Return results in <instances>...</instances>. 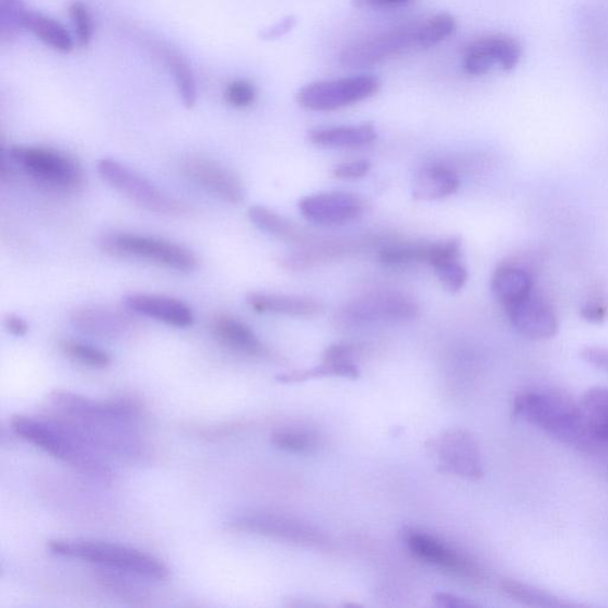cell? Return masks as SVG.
<instances>
[{"label": "cell", "instance_id": "7bdbcfd3", "mask_svg": "<svg viewBox=\"0 0 608 608\" xmlns=\"http://www.w3.org/2000/svg\"><path fill=\"white\" fill-rule=\"evenodd\" d=\"M297 24V20L294 16H288L268 27L260 33V38L262 40H274L283 37L288 33L292 32Z\"/></svg>", "mask_w": 608, "mask_h": 608}, {"label": "cell", "instance_id": "3957f363", "mask_svg": "<svg viewBox=\"0 0 608 608\" xmlns=\"http://www.w3.org/2000/svg\"><path fill=\"white\" fill-rule=\"evenodd\" d=\"M11 426L23 440L40 451L73 466L81 473L104 481L113 479L114 472L98 451L91 447L71 428L59 420H45L17 414Z\"/></svg>", "mask_w": 608, "mask_h": 608}, {"label": "cell", "instance_id": "7402d4cb", "mask_svg": "<svg viewBox=\"0 0 608 608\" xmlns=\"http://www.w3.org/2000/svg\"><path fill=\"white\" fill-rule=\"evenodd\" d=\"M493 296L506 309L534 292L533 274L522 267L504 265L492 276Z\"/></svg>", "mask_w": 608, "mask_h": 608}, {"label": "cell", "instance_id": "60d3db41", "mask_svg": "<svg viewBox=\"0 0 608 608\" xmlns=\"http://www.w3.org/2000/svg\"><path fill=\"white\" fill-rule=\"evenodd\" d=\"M355 353V348L348 343H337L331 344L324 355V362L330 363H351L353 362V355Z\"/></svg>", "mask_w": 608, "mask_h": 608}, {"label": "cell", "instance_id": "5b68a950", "mask_svg": "<svg viewBox=\"0 0 608 608\" xmlns=\"http://www.w3.org/2000/svg\"><path fill=\"white\" fill-rule=\"evenodd\" d=\"M9 157L35 183L63 192H78L85 184L80 163L60 150L15 145Z\"/></svg>", "mask_w": 608, "mask_h": 608}, {"label": "cell", "instance_id": "d6a6232c", "mask_svg": "<svg viewBox=\"0 0 608 608\" xmlns=\"http://www.w3.org/2000/svg\"><path fill=\"white\" fill-rule=\"evenodd\" d=\"M325 376H336L355 379L359 377V370L354 362L351 363H330L324 362L321 365L306 371H295L281 376L280 381L290 382H304L312 378H319Z\"/></svg>", "mask_w": 608, "mask_h": 608}, {"label": "cell", "instance_id": "2e32d148", "mask_svg": "<svg viewBox=\"0 0 608 608\" xmlns=\"http://www.w3.org/2000/svg\"><path fill=\"white\" fill-rule=\"evenodd\" d=\"M407 545L419 559L430 562L458 576L480 582L486 574L472 560L458 554L445 543L426 534L411 531Z\"/></svg>", "mask_w": 608, "mask_h": 608}, {"label": "cell", "instance_id": "4316f807", "mask_svg": "<svg viewBox=\"0 0 608 608\" xmlns=\"http://www.w3.org/2000/svg\"><path fill=\"white\" fill-rule=\"evenodd\" d=\"M591 430L598 440L608 446V388L594 386L580 400Z\"/></svg>", "mask_w": 608, "mask_h": 608}, {"label": "cell", "instance_id": "e575fe53", "mask_svg": "<svg viewBox=\"0 0 608 608\" xmlns=\"http://www.w3.org/2000/svg\"><path fill=\"white\" fill-rule=\"evenodd\" d=\"M69 17H71L78 45L86 48L93 38L94 24L91 12L85 3L75 0L69 7Z\"/></svg>", "mask_w": 608, "mask_h": 608}, {"label": "cell", "instance_id": "7a4b0ae2", "mask_svg": "<svg viewBox=\"0 0 608 608\" xmlns=\"http://www.w3.org/2000/svg\"><path fill=\"white\" fill-rule=\"evenodd\" d=\"M514 414L576 451L599 454L608 447L593 434L582 405L563 393H521L515 398Z\"/></svg>", "mask_w": 608, "mask_h": 608}, {"label": "cell", "instance_id": "9c48e42d", "mask_svg": "<svg viewBox=\"0 0 608 608\" xmlns=\"http://www.w3.org/2000/svg\"><path fill=\"white\" fill-rule=\"evenodd\" d=\"M418 30L419 22L359 39L341 51L340 63L348 68H366L419 48Z\"/></svg>", "mask_w": 608, "mask_h": 608}, {"label": "cell", "instance_id": "f35d334b", "mask_svg": "<svg viewBox=\"0 0 608 608\" xmlns=\"http://www.w3.org/2000/svg\"><path fill=\"white\" fill-rule=\"evenodd\" d=\"M372 168V164L370 161L361 160V161H353L348 163H341L337 165L334 171V174L338 178H361L369 174Z\"/></svg>", "mask_w": 608, "mask_h": 608}, {"label": "cell", "instance_id": "ffe728a7", "mask_svg": "<svg viewBox=\"0 0 608 608\" xmlns=\"http://www.w3.org/2000/svg\"><path fill=\"white\" fill-rule=\"evenodd\" d=\"M213 336L225 347L247 355H265V344L246 324L230 315H218L211 324Z\"/></svg>", "mask_w": 608, "mask_h": 608}, {"label": "cell", "instance_id": "e0dca14e", "mask_svg": "<svg viewBox=\"0 0 608 608\" xmlns=\"http://www.w3.org/2000/svg\"><path fill=\"white\" fill-rule=\"evenodd\" d=\"M236 530L252 531L282 540L304 545L323 543L324 537L316 530L292 518L278 515L255 514L238 517L231 522Z\"/></svg>", "mask_w": 608, "mask_h": 608}, {"label": "cell", "instance_id": "d590c367", "mask_svg": "<svg viewBox=\"0 0 608 608\" xmlns=\"http://www.w3.org/2000/svg\"><path fill=\"white\" fill-rule=\"evenodd\" d=\"M426 245H398L384 248L381 260L385 266L397 267L414 261H425Z\"/></svg>", "mask_w": 608, "mask_h": 608}, {"label": "cell", "instance_id": "7c38bea8", "mask_svg": "<svg viewBox=\"0 0 608 608\" xmlns=\"http://www.w3.org/2000/svg\"><path fill=\"white\" fill-rule=\"evenodd\" d=\"M442 471L478 480L483 476L479 446L473 436L465 431H449L435 442Z\"/></svg>", "mask_w": 608, "mask_h": 608}, {"label": "cell", "instance_id": "30bf717a", "mask_svg": "<svg viewBox=\"0 0 608 608\" xmlns=\"http://www.w3.org/2000/svg\"><path fill=\"white\" fill-rule=\"evenodd\" d=\"M420 307L411 299L396 293L358 297L339 312V320L349 326L375 323H402L417 319Z\"/></svg>", "mask_w": 608, "mask_h": 608}, {"label": "cell", "instance_id": "8992f818", "mask_svg": "<svg viewBox=\"0 0 608 608\" xmlns=\"http://www.w3.org/2000/svg\"><path fill=\"white\" fill-rule=\"evenodd\" d=\"M102 250L110 256L143 259L154 265L182 272L198 268V258L187 247L155 237L127 232L105 234Z\"/></svg>", "mask_w": 608, "mask_h": 608}, {"label": "cell", "instance_id": "8fae6325", "mask_svg": "<svg viewBox=\"0 0 608 608\" xmlns=\"http://www.w3.org/2000/svg\"><path fill=\"white\" fill-rule=\"evenodd\" d=\"M464 69L467 74H488L494 65L503 71H513L522 59V47L506 35H490L472 40L463 49Z\"/></svg>", "mask_w": 608, "mask_h": 608}, {"label": "cell", "instance_id": "ac0fdd59", "mask_svg": "<svg viewBox=\"0 0 608 608\" xmlns=\"http://www.w3.org/2000/svg\"><path fill=\"white\" fill-rule=\"evenodd\" d=\"M129 311L176 328L195 324V313L186 302L162 295L130 294L122 299Z\"/></svg>", "mask_w": 608, "mask_h": 608}, {"label": "cell", "instance_id": "4fadbf2b", "mask_svg": "<svg viewBox=\"0 0 608 608\" xmlns=\"http://www.w3.org/2000/svg\"><path fill=\"white\" fill-rule=\"evenodd\" d=\"M299 209L311 223L336 226L351 223L364 212L361 199L349 192L329 191L303 198Z\"/></svg>", "mask_w": 608, "mask_h": 608}, {"label": "cell", "instance_id": "6da1fadb", "mask_svg": "<svg viewBox=\"0 0 608 608\" xmlns=\"http://www.w3.org/2000/svg\"><path fill=\"white\" fill-rule=\"evenodd\" d=\"M50 402L60 414L57 420L71 428L95 451L128 459L142 455V440L136 430V410L128 404L98 402L66 391L52 393Z\"/></svg>", "mask_w": 608, "mask_h": 608}, {"label": "cell", "instance_id": "f1b7e54d", "mask_svg": "<svg viewBox=\"0 0 608 608\" xmlns=\"http://www.w3.org/2000/svg\"><path fill=\"white\" fill-rule=\"evenodd\" d=\"M174 79L179 96L187 108H192L198 102V87L195 73L189 63L178 54L168 51L164 55Z\"/></svg>", "mask_w": 608, "mask_h": 608}, {"label": "cell", "instance_id": "4dcf8cb0", "mask_svg": "<svg viewBox=\"0 0 608 608\" xmlns=\"http://www.w3.org/2000/svg\"><path fill=\"white\" fill-rule=\"evenodd\" d=\"M30 11L24 0H0V38L4 43H10L25 31Z\"/></svg>", "mask_w": 608, "mask_h": 608}, {"label": "cell", "instance_id": "836d02e7", "mask_svg": "<svg viewBox=\"0 0 608 608\" xmlns=\"http://www.w3.org/2000/svg\"><path fill=\"white\" fill-rule=\"evenodd\" d=\"M271 444L289 453H308L319 446V439L307 432L285 431L273 434Z\"/></svg>", "mask_w": 608, "mask_h": 608}, {"label": "cell", "instance_id": "8d00e7d4", "mask_svg": "<svg viewBox=\"0 0 608 608\" xmlns=\"http://www.w3.org/2000/svg\"><path fill=\"white\" fill-rule=\"evenodd\" d=\"M439 280L451 293H458L465 287L468 274L458 260H451L434 268Z\"/></svg>", "mask_w": 608, "mask_h": 608}, {"label": "cell", "instance_id": "f6af8a7d", "mask_svg": "<svg viewBox=\"0 0 608 608\" xmlns=\"http://www.w3.org/2000/svg\"><path fill=\"white\" fill-rule=\"evenodd\" d=\"M410 0H352L353 7L358 9H384L394 8L409 3Z\"/></svg>", "mask_w": 608, "mask_h": 608}, {"label": "cell", "instance_id": "52a82bcc", "mask_svg": "<svg viewBox=\"0 0 608 608\" xmlns=\"http://www.w3.org/2000/svg\"><path fill=\"white\" fill-rule=\"evenodd\" d=\"M96 169L106 184L142 209L169 215L184 214L187 211L183 202L117 160L102 159Z\"/></svg>", "mask_w": 608, "mask_h": 608}, {"label": "cell", "instance_id": "603a6c76", "mask_svg": "<svg viewBox=\"0 0 608 608\" xmlns=\"http://www.w3.org/2000/svg\"><path fill=\"white\" fill-rule=\"evenodd\" d=\"M460 187V179L453 171L433 165L421 169L413 178L412 198L434 201L453 196Z\"/></svg>", "mask_w": 608, "mask_h": 608}, {"label": "cell", "instance_id": "277c9868", "mask_svg": "<svg viewBox=\"0 0 608 608\" xmlns=\"http://www.w3.org/2000/svg\"><path fill=\"white\" fill-rule=\"evenodd\" d=\"M52 554L98 564L106 570L130 573L148 580L169 576L168 566L142 550L100 541H50Z\"/></svg>", "mask_w": 608, "mask_h": 608}, {"label": "cell", "instance_id": "44dd1931", "mask_svg": "<svg viewBox=\"0 0 608 608\" xmlns=\"http://www.w3.org/2000/svg\"><path fill=\"white\" fill-rule=\"evenodd\" d=\"M246 302L255 312L262 314L312 317L324 311L319 301L295 295L252 293L246 296Z\"/></svg>", "mask_w": 608, "mask_h": 608}, {"label": "cell", "instance_id": "83f0119b", "mask_svg": "<svg viewBox=\"0 0 608 608\" xmlns=\"http://www.w3.org/2000/svg\"><path fill=\"white\" fill-rule=\"evenodd\" d=\"M501 587L507 597L523 605L549 608L573 606L572 603L559 598L556 594L530 584L518 582V580L515 578L502 580Z\"/></svg>", "mask_w": 608, "mask_h": 608}, {"label": "cell", "instance_id": "cb8c5ba5", "mask_svg": "<svg viewBox=\"0 0 608 608\" xmlns=\"http://www.w3.org/2000/svg\"><path fill=\"white\" fill-rule=\"evenodd\" d=\"M377 140V131L372 124L353 127H335L315 129L309 133V141L326 148L354 149L372 144Z\"/></svg>", "mask_w": 608, "mask_h": 608}, {"label": "cell", "instance_id": "d4e9b609", "mask_svg": "<svg viewBox=\"0 0 608 608\" xmlns=\"http://www.w3.org/2000/svg\"><path fill=\"white\" fill-rule=\"evenodd\" d=\"M248 219L252 220L256 227L271 234L276 238L306 246L315 243L311 233L303 231L292 221L274 213L267 209V207L253 206L248 210Z\"/></svg>", "mask_w": 608, "mask_h": 608}, {"label": "cell", "instance_id": "d6986e66", "mask_svg": "<svg viewBox=\"0 0 608 608\" xmlns=\"http://www.w3.org/2000/svg\"><path fill=\"white\" fill-rule=\"evenodd\" d=\"M71 324L81 334L104 339L124 337L135 328L132 317L105 307L78 308L71 315Z\"/></svg>", "mask_w": 608, "mask_h": 608}, {"label": "cell", "instance_id": "ba28073f", "mask_svg": "<svg viewBox=\"0 0 608 608\" xmlns=\"http://www.w3.org/2000/svg\"><path fill=\"white\" fill-rule=\"evenodd\" d=\"M381 90V81L373 75H358L312 82L296 94L297 104L311 110H336L372 98Z\"/></svg>", "mask_w": 608, "mask_h": 608}, {"label": "cell", "instance_id": "74e56055", "mask_svg": "<svg viewBox=\"0 0 608 608\" xmlns=\"http://www.w3.org/2000/svg\"><path fill=\"white\" fill-rule=\"evenodd\" d=\"M224 98L233 107L245 108L255 104L257 91L250 81L234 80L226 87Z\"/></svg>", "mask_w": 608, "mask_h": 608}, {"label": "cell", "instance_id": "1f68e13d", "mask_svg": "<svg viewBox=\"0 0 608 608\" xmlns=\"http://www.w3.org/2000/svg\"><path fill=\"white\" fill-rule=\"evenodd\" d=\"M62 353L72 361L92 369H106L110 364V356L92 344L72 339H63L59 343Z\"/></svg>", "mask_w": 608, "mask_h": 608}, {"label": "cell", "instance_id": "b9f144b4", "mask_svg": "<svg viewBox=\"0 0 608 608\" xmlns=\"http://www.w3.org/2000/svg\"><path fill=\"white\" fill-rule=\"evenodd\" d=\"M580 315H582L584 319L591 324H601L606 320L608 309L603 300L596 299L587 302L582 308V312H580Z\"/></svg>", "mask_w": 608, "mask_h": 608}, {"label": "cell", "instance_id": "9a60e30c", "mask_svg": "<svg viewBox=\"0 0 608 608\" xmlns=\"http://www.w3.org/2000/svg\"><path fill=\"white\" fill-rule=\"evenodd\" d=\"M184 174L218 199L238 204L245 190L236 174L220 163L204 157H188L183 163Z\"/></svg>", "mask_w": 608, "mask_h": 608}, {"label": "cell", "instance_id": "484cf974", "mask_svg": "<svg viewBox=\"0 0 608 608\" xmlns=\"http://www.w3.org/2000/svg\"><path fill=\"white\" fill-rule=\"evenodd\" d=\"M25 31L31 32L40 43L55 51L68 54L74 49V39L66 27L43 13L31 10L25 20Z\"/></svg>", "mask_w": 608, "mask_h": 608}, {"label": "cell", "instance_id": "ee69618b", "mask_svg": "<svg viewBox=\"0 0 608 608\" xmlns=\"http://www.w3.org/2000/svg\"><path fill=\"white\" fill-rule=\"evenodd\" d=\"M4 327L10 335L15 337H24L30 330L27 323L17 314H9L5 317Z\"/></svg>", "mask_w": 608, "mask_h": 608}, {"label": "cell", "instance_id": "ab89813d", "mask_svg": "<svg viewBox=\"0 0 608 608\" xmlns=\"http://www.w3.org/2000/svg\"><path fill=\"white\" fill-rule=\"evenodd\" d=\"M580 356L592 367L608 372V348L586 347L580 352Z\"/></svg>", "mask_w": 608, "mask_h": 608}, {"label": "cell", "instance_id": "5bb4252c", "mask_svg": "<svg viewBox=\"0 0 608 608\" xmlns=\"http://www.w3.org/2000/svg\"><path fill=\"white\" fill-rule=\"evenodd\" d=\"M511 325L525 338L548 340L559 331V319L550 303L534 292L505 309Z\"/></svg>", "mask_w": 608, "mask_h": 608}, {"label": "cell", "instance_id": "f546056e", "mask_svg": "<svg viewBox=\"0 0 608 608\" xmlns=\"http://www.w3.org/2000/svg\"><path fill=\"white\" fill-rule=\"evenodd\" d=\"M456 27H458V23L446 12L437 13L431 19L419 22V48L426 49L441 44L456 32Z\"/></svg>", "mask_w": 608, "mask_h": 608}, {"label": "cell", "instance_id": "bcb514c9", "mask_svg": "<svg viewBox=\"0 0 608 608\" xmlns=\"http://www.w3.org/2000/svg\"><path fill=\"white\" fill-rule=\"evenodd\" d=\"M435 603L442 607H449V608H465V607H475L476 604L471 601H467L466 599L452 596V594L447 593H439L435 596Z\"/></svg>", "mask_w": 608, "mask_h": 608}]
</instances>
